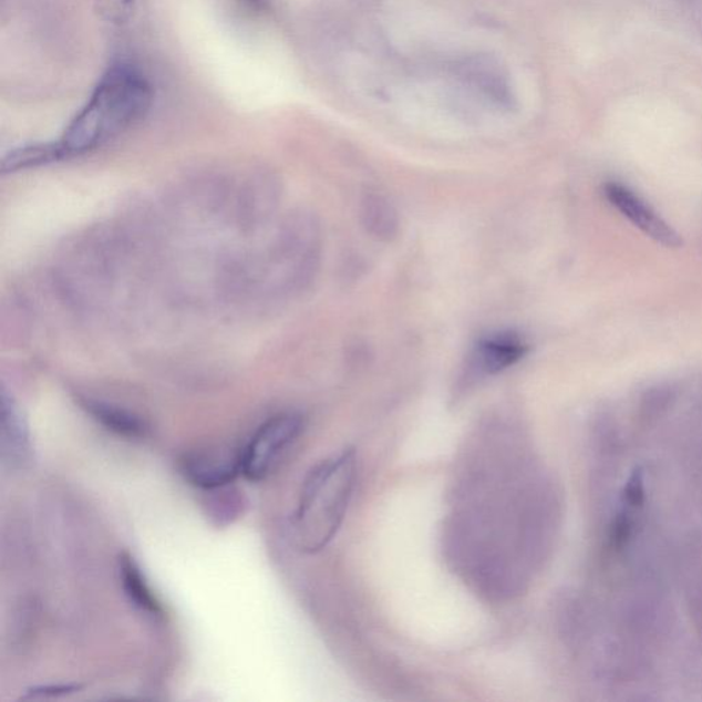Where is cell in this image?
<instances>
[{
	"mask_svg": "<svg viewBox=\"0 0 702 702\" xmlns=\"http://www.w3.org/2000/svg\"><path fill=\"white\" fill-rule=\"evenodd\" d=\"M97 13L111 24H125L134 14L136 0H95Z\"/></svg>",
	"mask_w": 702,
	"mask_h": 702,
	"instance_id": "obj_12",
	"label": "cell"
},
{
	"mask_svg": "<svg viewBox=\"0 0 702 702\" xmlns=\"http://www.w3.org/2000/svg\"><path fill=\"white\" fill-rule=\"evenodd\" d=\"M120 582L128 601L141 612L153 619L164 616L158 598L155 597L152 587L147 584L145 574L140 564L130 554H121L118 557Z\"/></svg>",
	"mask_w": 702,
	"mask_h": 702,
	"instance_id": "obj_9",
	"label": "cell"
},
{
	"mask_svg": "<svg viewBox=\"0 0 702 702\" xmlns=\"http://www.w3.org/2000/svg\"><path fill=\"white\" fill-rule=\"evenodd\" d=\"M303 429L304 420L297 412H283L268 419L241 448V475L255 483L267 481Z\"/></svg>",
	"mask_w": 702,
	"mask_h": 702,
	"instance_id": "obj_3",
	"label": "cell"
},
{
	"mask_svg": "<svg viewBox=\"0 0 702 702\" xmlns=\"http://www.w3.org/2000/svg\"><path fill=\"white\" fill-rule=\"evenodd\" d=\"M0 453L6 467L25 469L33 460L30 427L24 413L8 391L0 399Z\"/></svg>",
	"mask_w": 702,
	"mask_h": 702,
	"instance_id": "obj_6",
	"label": "cell"
},
{
	"mask_svg": "<svg viewBox=\"0 0 702 702\" xmlns=\"http://www.w3.org/2000/svg\"><path fill=\"white\" fill-rule=\"evenodd\" d=\"M180 474L189 485L209 492L233 485L241 475V451L227 445L194 448L178 463Z\"/></svg>",
	"mask_w": 702,
	"mask_h": 702,
	"instance_id": "obj_5",
	"label": "cell"
},
{
	"mask_svg": "<svg viewBox=\"0 0 702 702\" xmlns=\"http://www.w3.org/2000/svg\"><path fill=\"white\" fill-rule=\"evenodd\" d=\"M362 227L371 238L391 241L401 229L400 213L389 197L378 192H368L360 203Z\"/></svg>",
	"mask_w": 702,
	"mask_h": 702,
	"instance_id": "obj_8",
	"label": "cell"
},
{
	"mask_svg": "<svg viewBox=\"0 0 702 702\" xmlns=\"http://www.w3.org/2000/svg\"><path fill=\"white\" fill-rule=\"evenodd\" d=\"M529 350L525 337L515 331L488 333L477 341L465 357L462 382L472 384L496 376L525 359Z\"/></svg>",
	"mask_w": 702,
	"mask_h": 702,
	"instance_id": "obj_4",
	"label": "cell"
},
{
	"mask_svg": "<svg viewBox=\"0 0 702 702\" xmlns=\"http://www.w3.org/2000/svg\"><path fill=\"white\" fill-rule=\"evenodd\" d=\"M606 197L621 215L629 218L649 238L665 247H672V249L682 246L681 236L673 231L669 224L655 215L647 204L636 197L629 188L620 186L618 183H609L606 186Z\"/></svg>",
	"mask_w": 702,
	"mask_h": 702,
	"instance_id": "obj_7",
	"label": "cell"
},
{
	"mask_svg": "<svg viewBox=\"0 0 702 702\" xmlns=\"http://www.w3.org/2000/svg\"><path fill=\"white\" fill-rule=\"evenodd\" d=\"M241 3L249 8L252 11H258V13H262V11L268 8V0H240Z\"/></svg>",
	"mask_w": 702,
	"mask_h": 702,
	"instance_id": "obj_14",
	"label": "cell"
},
{
	"mask_svg": "<svg viewBox=\"0 0 702 702\" xmlns=\"http://www.w3.org/2000/svg\"><path fill=\"white\" fill-rule=\"evenodd\" d=\"M82 405L92 419L114 434L126 440H142L147 435V423L134 412L101 400L84 399Z\"/></svg>",
	"mask_w": 702,
	"mask_h": 702,
	"instance_id": "obj_10",
	"label": "cell"
},
{
	"mask_svg": "<svg viewBox=\"0 0 702 702\" xmlns=\"http://www.w3.org/2000/svg\"><path fill=\"white\" fill-rule=\"evenodd\" d=\"M153 102V84L141 69L126 62L109 68L55 142L61 161L82 157L117 140L147 116Z\"/></svg>",
	"mask_w": 702,
	"mask_h": 702,
	"instance_id": "obj_1",
	"label": "cell"
},
{
	"mask_svg": "<svg viewBox=\"0 0 702 702\" xmlns=\"http://www.w3.org/2000/svg\"><path fill=\"white\" fill-rule=\"evenodd\" d=\"M355 476L351 451L322 460L308 472L291 520L293 540L304 554H318L335 537L353 496Z\"/></svg>",
	"mask_w": 702,
	"mask_h": 702,
	"instance_id": "obj_2",
	"label": "cell"
},
{
	"mask_svg": "<svg viewBox=\"0 0 702 702\" xmlns=\"http://www.w3.org/2000/svg\"><path fill=\"white\" fill-rule=\"evenodd\" d=\"M80 684H48L27 690L25 699H54L61 695H69L79 692Z\"/></svg>",
	"mask_w": 702,
	"mask_h": 702,
	"instance_id": "obj_13",
	"label": "cell"
},
{
	"mask_svg": "<svg viewBox=\"0 0 702 702\" xmlns=\"http://www.w3.org/2000/svg\"><path fill=\"white\" fill-rule=\"evenodd\" d=\"M60 153L55 142L34 143L11 149L2 161L3 174L39 168V166L60 163Z\"/></svg>",
	"mask_w": 702,
	"mask_h": 702,
	"instance_id": "obj_11",
	"label": "cell"
}]
</instances>
